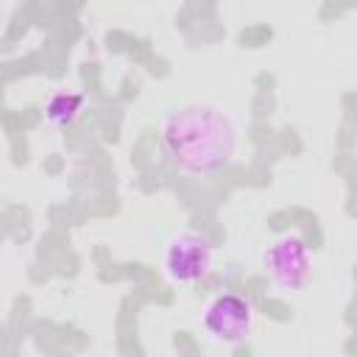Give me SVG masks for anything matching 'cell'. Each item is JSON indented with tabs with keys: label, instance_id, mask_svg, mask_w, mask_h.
<instances>
[{
	"label": "cell",
	"instance_id": "obj_1",
	"mask_svg": "<svg viewBox=\"0 0 357 357\" xmlns=\"http://www.w3.org/2000/svg\"><path fill=\"white\" fill-rule=\"evenodd\" d=\"M162 142L170 159L192 176H206L223 170L237 148V128L215 106L192 103L165 114Z\"/></svg>",
	"mask_w": 357,
	"mask_h": 357
},
{
	"label": "cell",
	"instance_id": "obj_2",
	"mask_svg": "<svg viewBox=\"0 0 357 357\" xmlns=\"http://www.w3.org/2000/svg\"><path fill=\"white\" fill-rule=\"evenodd\" d=\"M212 259H215V248L204 234L178 231L165 245L162 271L173 284H195L209 273Z\"/></svg>",
	"mask_w": 357,
	"mask_h": 357
},
{
	"label": "cell",
	"instance_id": "obj_3",
	"mask_svg": "<svg viewBox=\"0 0 357 357\" xmlns=\"http://www.w3.org/2000/svg\"><path fill=\"white\" fill-rule=\"evenodd\" d=\"M201 324L206 335L223 346H240L251 335L254 326V307L248 298L237 293H218L206 301L201 312Z\"/></svg>",
	"mask_w": 357,
	"mask_h": 357
},
{
	"label": "cell",
	"instance_id": "obj_4",
	"mask_svg": "<svg viewBox=\"0 0 357 357\" xmlns=\"http://www.w3.org/2000/svg\"><path fill=\"white\" fill-rule=\"evenodd\" d=\"M265 268L271 273V282L279 290H287V293L301 290L310 279V271H312L307 240L296 231H287V234L276 237L273 245L265 254Z\"/></svg>",
	"mask_w": 357,
	"mask_h": 357
},
{
	"label": "cell",
	"instance_id": "obj_5",
	"mask_svg": "<svg viewBox=\"0 0 357 357\" xmlns=\"http://www.w3.org/2000/svg\"><path fill=\"white\" fill-rule=\"evenodd\" d=\"M84 103H86V98H84L81 92L59 89V92H53V95L47 98V103H45V117H47L50 126L67 128V126H73V123L78 120V114L84 112Z\"/></svg>",
	"mask_w": 357,
	"mask_h": 357
}]
</instances>
